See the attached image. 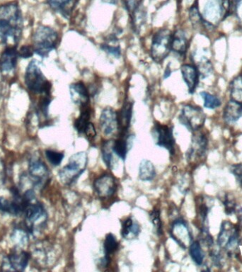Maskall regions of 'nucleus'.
<instances>
[{"mask_svg": "<svg viewBox=\"0 0 242 272\" xmlns=\"http://www.w3.org/2000/svg\"><path fill=\"white\" fill-rule=\"evenodd\" d=\"M59 42L58 33L49 26H39L33 36L34 53L42 58L49 57V53L56 49Z\"/></svg>", "mask_w": 242, "mask_h": 272, "instance_id": "f03ea898", "label": "nucleus"}, {"mask_svg": "<svg viewBox=\"0 0 242 272\" xmlns=\"http://www.w3.org/2000/svg\"><path fill=\"white\" fill-rule=\"evenodd\" d=\"M204 101V106L209 109H215L219 107L221 105V100L216 96L208 93L206 92H203L200 93Z\"/></svg>", "mask_w": 242, "mask_h": 272, "instance_id": "72a5a7b5", "label": "nucleus"}, {"mask_svg": "<svg viewBox=\"0 0 242 272\" xmlns=\"http://www.w3.org/2000/svg\"><path fill=\"white\" fill-rule=\"evenodd\" d=\"M231 172L235 177L236 181L242 186V164H236L231 167Z\"/></svg>", "mask_w": 242, "mask_h": 272, "instance_id": "a19ab883", "label": "nucleus"}, {"mask_svg": "<svg viewBox=\"0 0 242 272\" xmlns=\"http://www.w3.org/2000/svg\"><path fill=\"white\" fill-rule=\"evenodd\" d=\"M170 235L172 239L183 249H186L192 243L193 238L184 220L179 219L174 221Z\"/></svg>", "mask_w": 242, "mask_h": 272, "instance_id": "f8f14e48", "label": "nucleus"}, {"mask_svg": "<svg viewBox=\"0 0 242 272\" xmlns=\"http://www.w3.org/2000/svg\"><path fill=\"white\" fill-rule=\"evenodd\" d=\"M151 221L155 228L156 234H163V224H162L161 218H160V211L157 209H154L149 215Z\"/></svg>", "mask_w": 242, "mask_h": 272, "instance_id": "58836bf2", "label": "nucleus"}, {"mask_svg": "<svg viewBox=\"0 0 242 272\" xmlns=\"http://www.w3.org/2000/svg\"><path fill=\"white\" fill-rule=\"evenodd\" d=\"M6 180V167L3 160L0 158V188L3 186Z\"/></svg>", "mask_w": 242, "mask_h": 272, "instance_id": "79ce46f5", "label": "nucleus"}, {"mask_svg": "<svg viewBox=\"0 0 242 272\" xmlns=\"http://www.w3.org/2000/svg\"><path fill=\"white\" fill-rule=\"evenodd\" d=\"M113 142L108 141L102 147V158L108 168H111L113 161Z\"/></svg>", "mask_w": 242, "mask_h": 272, "instance_id": "c9c22d12", "label": "nucleus"}, {"mask_svg": "<svg viewBox=\"0 0 242 272\" xmlns=\"http://www.w3.org/2000/svg\"><path fill=\"white\" fill-rule=\"evenodd\" d=\"M208 211H209V209H208V206L206 204H204V203L200 204L198 207V212L204 221L207 218Z\"/></svg>", "mask_w": 242, "mask_h": 272, "instance_id": "37998d69", "label": "nucleus"}, {"mask_svg": "<svg viewBox=\"0 0 242 272\" xmlns=\"http://www.w3.org/2000/svg\"><path fill=\"white\" fill-rule=\"evenodd\" d=\"M24 21L17 2L0 6V39L4 44L17 46L22 35Z\"/></svg>", "mask_w": 242, "mask_h": 272, "instance_id": "f257e3e1", "label": "nucleus"}, {"mask_svg": "<svg viewBox=\"0 0 242 272\" xmlns=\"http://www.w3.org/2000/svg\"><path fill=\"white\" fill-rule=\"evenodd\" d=\"M82 108H83V110H82L81 113H80L77 119H76L75 123H74V128H75L76 131L80 134H85L87 126L91 123L90 119L92 111H91L90 106L88 105Z\"/></svg>", "mask_w": 242, "mask_h": 272, "instance_id": "393cba45", "label": "nucleus"}, {"mask_svg": "<svg viewBox=\"0 0 242 272\" xmlns=\"http://www.w3.org/2000/svg\"><path fill=\"white\" fill-rule=\"evenodd\" d=\"M133 103L126 101L123 104L122 108L117 113L118 115V130L120 134H127L128 130L131 127L132 117H133Z\"/></svg>", "mask_w": 242, "mask_h": 272, "instance_id": "a211bd4d", "label": "nucleus"}, {"mask_svg": "<svg viewBox=\"0 0 242 272\" xmlns=\"http://www.w3.org/2000/svg\"><path fill=\"white\" fill-rule=\"evenodd\" d=\"M116 188L114 177L108 174L101 176L94 182V191L101 199L110 198L114 195Z\"/></svg>", "mask_w": 242, "mask_h": 272, "instance_id": "ddd939ff", "label": "nucleus"}, {"mask_svg": "<svg viewBox=\"0 0 242 272\" xmlns=\"http://www.w3.org/2000/svg\"><path fill=\"white\" fill-rule=\"evenodd\" d=\"M206 118L202 108L188 104L183 106L179 117L181 124L193 132L198 131L204 126Z\"/></svg>", "mask_w": 242, "mask_h": 272, "instance_id": "0eeeda50", "label": "nucleus"}, {"mask_svg": "<svg viewBox=\"0 0 242 272\" xmlns=\"http://www.w3.org/2000/svg\"><path fill=\"white\" fill-rule=\"evenodd\" d=\"M129 136L127 134H120L118 139L113 142V153L116 154L120 159L126 160L127 156L128 149V141H129Z\"/></svg>", "mask_w": 242, "mask_h": 272, "instance_id": "b1692460", "label": "nucleus"}, {"mask_svg": "<svg viewBox=\"0 0 242 272\" xmlns=\"http://www.w3.org/2000/svg\"><path fill=\"white\" fill-rule=\"evenodd\" d=\"M28 172L33 187L42 189L49 181V168L40 158L31 157L28 160Z\"/></svg>", "mask_w": 242, "mask_h": 272, "instance_id": "6e6552de", "label": "nucleus"}, {"mask_svg": "<svg viewBox=\"0 0 242 272\" xmlns=\"http://www.w3.org/2000/svg\"><path fill=\"white\" fill-rule=\"evenodd\" d=\"M33 53L34 51L33 46H24L19 51V57L24 59H28L33 56Z\"/></svg>", "mask_w": 242, "mask_h": 272, "instance_id": "ea45409f", "label": "nucleus"}, {"mask_svg": "<svg viewBox=\"0 0 242 272\" xmlns=\"http://www.w3.org/2000/svg\"><path fill=\"white\" fill-rule=\"evenodd\" d=\"M24 81L26 88L33 93L51 95L52 85L44 76L36 60H32L28 64Z\"/></svg>", "mask_w": 242, "mask_h": 272, "instance_id": "7ed1b4c3", "label": "nucleus"}, {"mask_svg": "<svg viewBox=\"0 0 242 272\" xmlns=\"http://www.w3.org/2000/svg\"><path fill=\"white\" fill-rule=\"evenodd\" d=\"M242 116V104L231 99L224 108L223 118L226 122L232 124Z\"/></svg>", "mask_w": 242, "mask_h": 272, "instance_id": "412c9836", "label": "nucleus"}, {"mask_svg": "<svg viewBox=\"0 0 242 272\" xmlns=\"http://www.w3.org/2000/svg\"><path fill=\"white\" fill-rule=\"evenodd\" d=\"M74 0H47L50 7L55 12L61 14L64 17H67L71 11Z\"/></svg>", "mask_w": 242, "mask_h": 272, "instance_id": "cd10ccee", "label": "nucleus"}, {"mask_svg": "<svg viewBox=\"0 0 242 272\" xmlns=\"http://www.w3.org/2000/svg\"><path fill=\"white\" fill-rule=\"evenodd\" d=\"M152 134L158 146L166 149L171 154H174L175 139L174 138L173 128L156 123L153 128Z\"/></svg>", "mask_w": 242, "mask_h": 272, "instance_id": "1a4fd4ad", "label": "nucleus"}, {"mask_svg": "<svg viewBox=\"0 0 242 272\" xmlns=\"http://www.w3.org/2000/svg\"><path fill=\"white\" fill-rule=\"evenodd\" d=\"M101 131L105 136H113L118 130V115L111 107L105 108L99 120Z\"/></svg>", "mask_w": 242, "mask_h": 272, "instance_id": "4468645a", "label": "nucleus"}, {"mask_svg": "<svg viewBox=\"0 0 242 272\" xmlns=\"http://www.w3.org/2000/svg\"><path fill=\"white\" fill-rule=\"evenodd\" d=\"M189 18L194 28H196L200 26H205L204 17L201 16L200 12H199L198 7L196 4H194L193 6L190 7Z\"/></svg>", "mask_w": 242, "mask_h": 272, "instance_id": "473e14b6", "label": "nucleus"}, {"mask_svg": "<svg viewBox=\"0 0 242 272\" xmlns=\"http://www.w3.org/2000/svg\"><path fill=\"white\" fill-rule=\"evenodd\" d=\"M17 46H9L0 58V70L3 73H10L15 70L19 58Z\"/></svg>", "mask_w": 242, "mask_h": 272, "instance_id": "dca6fc26", "label": "nucleus"}, {"mask_svg": "<svg viewBox=\"0 0 242 272\" xmlns=\"http://www.w3.org/2000/svg\"><path fill=\"white\" fill-rule=\"evenodd\" d=\"M118 42L116 35H110L106 40V42L101 45V49L107 53L110 56L119 58L121 56V49Z\"/></svg>", "mask_w": 242, "mask_h": 272, "instance_id": "a878e982", "label": "nucleus"}, {"mask_svg": "<svg viewBox=\"0 0 242 272\" xmlns=\"http://www.w3.org/2000/svg\"><path fill=\"white\" fill-rule=\"evenodd\" d=\"M118 248V243L116 238L112 234L106 235L104 243V257L110 259V256L113 255Z\"/></svg>", "mask_w": 242, "mask_h": 272, "instance_id": "c756f323", "label": "nucleus"}, {"mask_svg": "<svg viewBox=\"0 0 242 272\" xmlns=\"http://www.w3.org/2000/svg\"><path fill=\"white\" fill-rule=\"evenodd\" d=\"M29 235L28 231L24 227H22V228L17 227L12 232L11 238L17 245L23 246V245H26V243H27Z\"/></svg>", "mask_w": 242, "mask_h": 272, "instance_id": "2f4dec72", "label": "nucleus"}, {"mask_svg": "<svg viewBox=\"0 0 242 272\" xmlns=\"http://www.w3.org/2000/svg\"><path fill=\"white\" fill-rule=\"evenodd\" d=\"M183 81L188 87V92L193 94L198 84L199 74L197 67L189 64H184L181 67Z\"/></svg>", "mask_w": 242, "mask_h": 272, "instance_id": "6ab92c4d", "label": "nucleus"}, {"mask_svg": "<svg viewBox=\"0 0 242 272\" xmlns=\"http://www.w3.org/2000/svg\"><path fill=\"white\" fill-rule=\"evenodd\" d=\"M88 157L85 152L73 154L69 158V163L59 172L60 181L64 185L72 184L83 175L86 170Z\"/></svg>", "mask_w": 242, "mask_h": 272, "instance_id": "20e7f679", "label": "nucleus"}, {"mask_svg": "<svg viewBox=\"0 0 242 272\" xmlns=\"http://www.w3.org/2000/svg\"><path fill=\"white\" fill-rule=\"evenodd\" d=\"M239 232L237 228L228 221L222 224L221 230L218 238L219 246L228 250L232 252V249L237 244Z\"/></svg>", "mask_w": 242, "mask_h": 272, "instance_id": "9b49d317", "label": "nucleus"}, {"mask_svg": "<svg viewBox=\"0 0 242 272\" xmlns=\"http://www.w3.org/2000/svg\"><path fill=\"white\" fill-rule=\"evenodd\" d=\"M197 70H198L199 74L203 78L208 77L210 74L213 72V65L208 58L203 57L201 59L198 60L197 63Z\"/></svg>", "mask_w": 242, "mask_h": 272, "instance_id": "f704fd0d", "label": "nucleus"}, {"mask_svg": "<svg viewBox=\"0 0 242 272\" xmlns=\"http://www.w3.org/2000/svg\"><path fill=\"white\" fill-rule=\"evenodd\" d=\"M103 3L109 4V5H116L118 0H101Z\"/></svg>", "mask_w": 242, "mask_h": 272, "instance_id": "de8ad7c7", "label": "nucleus"}, {"mask_svg": "<svg viewBox=\"0 0 242 272\" xmlns=\"http://www.w3.org/2000/svg\"><path fill=\"white\" fill-rule=\"evenodd\" d=\"M189 253L190 257L197 265H202L204 262V253L199 242H193L190 245Z\"/></svg>", "mask_w": 242, "mask_h": 272, "instance_id": "7c9ffc66", "label": "nucleus"}, {"mask_svg": "<svg viewBox=\"0 0 242 272\" xmlns=\"http://www.w3.org/2000/svg\"><path fill=\"white\" fill-rule=\"evenodd\" d=\"M222 202H223L224 206H225V213L227 215H232L235 212L236 204L235 199L232 197V195H229V193H226Z\"/></svg>", "mask_w": 242, "mask_h": 272, "instance_id": "4c0bfd02", "label": "nucleus"}, {"mask_svg": "<svg viewBox=\"0 0 242 272\" xmlns=\"http://www.w3.org/2000/svg\"><path fill=\"white\" fill-rule=\"evenodd\" d=\"M31 254L24 250H15L3 259V265L5 271H23L27 267Z\"/></svg>", "mask_w": 242, "mask_h": 272, "instance_id": "9d476101", "label": "nucleus"}, {"mask_svg": "<svg viewBox=\"0 0 242 272\" xmlns=\"http://www.w3.org/2000/svg\"><path fill=\"white\" fill-rule=\"evenodd\" d=\"M69 94L74 104L81 106V108L88 105L90 97V92L83 82H78L70 85Z\"/></svg>", "mask_w": 242, "mask_h": 272, "instance_id": "f3484780", "label": "nucleus"}, {"mask_svg": "<svg viewBox=\"0 0 242 272\" xmlns=\"http://www.w3.org/2000/svg\"><path fill=\"white\" fill-rule=\"evenodd\" d=\"M236 9L238 17L242 20V0H236Z\"/></svg>", "mask_w": 242, "mask_h": 272, "instance_id": "a18cd8bd", "label": "nucleus"}, {"mask_svg": "<svg viewBox=\"0 0 242 272\" xmlns=\"http://www.w3.org/2000/svg\"><path fill=\"white\" fill-rule=\"evenodd\" d=\"M208 145V140L203 133H197L192 138L191 147L188 152V159L193 157H201L206 152Z\"/></svg>", "mask_w": 242, "mask_h": 272, "instance_id": "aec40b11", "label": "nucleus"}, {"mask_svg": "<svg viewBox=\"0 0 242 272\" xmlns=\"http://www.w3.org/2000/svg\"><path fill=\"white\" fill-rule=\"evenodd\" d=\"M170 65V64H169L168 66L167 67L166 70H165V75H164V78H165V79H167V78L170 77L171 73H172V71H171Z\"/></svg>", "mask_w": 242, "mask_h": 272, "instance_id": "49530a36", "label": "nucleus"}, {"mask_svg": "<svg viewBox=\"0 0 242 272\" xmlns=\"http://www.w3.org/2000/svg\"><path fill=\"white\" fill-rule=\"evenodd\" d=\"M188 42L182 30H177L172 34V51L181 56H184L188 50Z\"/></svg>", "mask_w": 242, "mask_h": 272, "instance_id": "4be33fe9", "label": "nucleus"}, {"mask_svg": "<svg viewBox=\"0 0 242 272\" xmlns=\"http://www.w3.org/2000/svg\"><path fill=\"white\" fill-rule=\"evenodd\" d=\"M23 216L25 217L24 228L29 234H33L37 229L46 226L48 214L45 207L41 202L33 201L30 203L25 209Z\"/></svg>", "mask_w": 242, "mask_h": 272, "instance_id": "39448f33", "label": "nucleus"}, {"mask_svg": "<svg viewBox=\"0 0 242 272\" xmlns=\"http://www.w3.org/2000/svg\"><path fill=\"white\" fill-rule=\"evenodd\" d=\"M140 232V227L138 223L133 221L131 218L123 221L121 235L126 240H133L138 237Z\"/></svg>", "mask_w": 242, "mask_h": 272, "instance_id": "5701e85b", "label": "nucleus"}, {"mask_svg": "<svg viewBox=\"0 0 242 272\" xmlns=\"http://www.w3.org/2000/svg\"><path fill=\"white\" fill-rule=\"evenodd\" d=\"M230 97L232 100L242 104V75L234 78L231 83Z\"/></svg>", "mask_w": 242, "mask_h": 272, "instance_id": "c85d7f7f", "label": "nucleus"}, {"mask_svg": "<svg viewBox=\"0 0 242 272\" xmlns=\"http://www.w3.org/2000/svg\"><path fill=\"white\" fill-rule=\"evenodd\" d=\"M224 17H225V14L222 8L221 0H208L204 8L203 17L204 20L214 26Z\"/></svg>", "mask_w": 242, "mask_h": 272, "instance_id": "2eb2a0df", "label": "nucleus"}, {"mask_svg": "<svg viewBox=\"0 0 242 272\" xmlns=\"http://www.w3.org/2000/svg\"><path fill=\"white\" fill-rule=\"evenodd\" d=\"M45 154L49 163L55 167L59 166L65 157V154L62 152L51 150H46Z\"/></svg>", "mask_w": 242, "mask_h": 272, "instance_id": "e433bc0d", "label": "nucleus"}, {"mask_svg": "<svg viewBox=\"0 0 242 272\" xmlns=\"http://www.w3.org/2000/svg\"><path fill=\"white\" fill-rule=\"evenodd\" d=\"M85 134L86 135L87 138H92V139L97 136L95 128H94V124H92V123H90V124H89V126H87Z\"/></svg>", "mask_w": 242, "mask_h": 272, "instance_id": "c03bdc74", "label": "nucleus"}, {"mask_svg": "<svg viewBox=\"0 0 242 272\" xmlns=\"http://www.w3.org/2000/svg\"><path fill=\"white\" fill-rule=\"evenodd\" d=\"M172 33L167 28H162L153 35L151 57L154 61L162 63L172 51Z\"/></svg>", "mask_w": 242, "mask_h": 272, "instance_id": "423d86ee", "label": "nucleus"}, {"mask_svg": "<svg viewBox=\"0 0 242 272\" xmlns=\"http://www.w3.org/2000/svg\"><path fill=\"white\" fill-rule=\"evenodd\" d=\"M156 170L152 162L142 160L139 166V177L142 181H151L155 177Z\"/></svg>", "mask_w": 242, "mask_h": 272, "instance_id": "bb28decb", "label": "nucleus"}]
</instances>
